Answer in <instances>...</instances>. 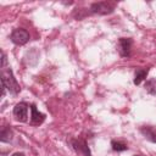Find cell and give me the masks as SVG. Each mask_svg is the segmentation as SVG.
Masks as SVG:
<instances>
[{"mask_svg": "<svg viewBox=\"0 0 156 156\" xmlns=\"http://www.w3.org/2000/svg\"><path fill=\"white\" fill-rule=\"evenodd\" d=\"M1 83L12 94H18L20 90H21L20 84L17 83V80H16V78H15V76H13V73H12V71L10 68L5 69L2 72V74H1Z\"/></svg>", "mask_w": 156, "mask_h": 156, "instance_id": "1", "label": "cell"}, {"mask_svg": "<svg viewBox=\"0 0 156 156\" xmlns=\"http://www.w3.org/2000/svg\"><path fill=\"white\" fill-rule=\"evenodd\" d=\"M11 40L16 45H24L29 40V33L23 28H17L11 34Z\"/></svg>", "mask_w": 156, "mask_h": 156, "instance_id": "2", "label": "cell"}, {"mask_svg": "<svg viewBox=\"0 0 156 156\" xmlns=\"http://www.w3.org/2000/svg\"><path fill=\"white\" fill-rule=\"evenodd\" d=\"M93 13H99V15H107L113 11V6L108 2H94L90 7Z\"/></svg>", "mask_w": 156, "mask_h": 156, "instance_id": "3", "label": "cell"}, {"mask_svg": "<svg viewBox=\"0 0 156 156\" xmlns=\"http://www.w3.org/2000/svg\"><path fill=\"white\" fill-rule=\"evenodd\" d=\"M13 115H15L16 119H18L21 122H26L27 117H28V105L26 102L17 104L13 108Z\"/></svg>", "mask_w": 156, "mask_h": 156, "instance_id": "4", "label": "cell"}, {"mask_svg": "<svg viewBox=\"0 0 156 156\" xmlns=\"http://www.w3.org/2000/svg\"><path fill=\"white\" fill-rule=\"evenodd\" d=\"M118 48L119 52L122 56H129L130 55V49H132V39L129 38H121L118 41Z\"/></svg>", "mask_w": 156, "mask_h": 156, "instance_id": "5", "label": "cell"}, {"mask_svg": "<svg viewBox=\"0 0 156 156\" xmlns=\"http://www.w3.org/2000/svg\"><path fill=\"white\" fill-rule=\"evenodd\" d=\"M72 145H73V147H74L78 152H80L83 156H90V150H89V147H88L85 140H83V139L72 140Z\"/></svg>", "mask_w": 156, "mask_h": 156, "instance_id": "6", "label": "cell"}, {"mask_svg": "<svg viewBox=\"0 0 156 156\" xmlns=\"http://www.w3.org/2000/svg\"><path fill=\"white\" fill-rule=\"evenodd\" d=\"M30 111H32V118H30V124H33V126H39L40 123H43L44 122V119H45V116L43 115V113H40L38 110H37V107H35V105L34 104H32L30 105Z\"/></svg>", "mask_w": 156, "mask_h": 156, "instance_id": "7", "label": "cell"}, {"mask_svg": "<svg viewBox=\"0 0 156 156\" xmlns=\"http://www.w3.org/2000/svg\"><path fill=\"white\" fill-rule=\"evenodd\" d=\"M140 132L143 133V135L146 139H149L152 143H156V130L155 129H152L151 127H144L140 129Z\"/></svg>", "mask_w": 156, "mask_h": 156, "instance_id": "8", "label": "cell"}, {"mask_svg": "<svg viewBox=\"0 0 156 156\" xmlns=\"http://www.w3.org/2000/svg\"><path fill=\"white\" fill-rule=\"evenodd\" d=\"M146 74H147V69H136L135 72V77H134V84H140L145 78H146Z\"/></svg>", "mask_w": 156, "mask_h": 156, "instance_id": "9", "label": "cell"}, {"mask_svg": "<svg viewBox=\"0 0 156 156\" xmlns=\"http://www.w3.org/2000/svg\"><path fill=\"white\" fill-rule=\"evenodd\" d=\"M11 139H12V132H11V129L7 128V127L2 128V129H1V133H0V140H1L2 143H7V141H10Z\"/></svg>", "mask_w": 156, "mask_h": 156, "instance_id": "10", "label": "cell"}, {"mask_svg": "<svg viewBox=\"0 0 156 156\" xmlns=\"http://www.w3.org/2000/svg\"><path fill=\"white\" fill-rule=\"evenodd\" d=\"M111 145H112V149L115 150V151H124V150H127L128 147H127V145L126 144H123V143H121V141H112L111 143Z\"/></svg>", "mask_w": 156, "mask_h": 156, "instance_id": "11", "label": "cell"}, {"mask_svg": "<svg viewBox=\"0 0 156 156\" xmlns=\"http://www.w3.org/2000/svg\"><path fill=\"white\" fill-rule=\"evenodd\" d=\"M6 66V55L4 51H1V68H4Z\"/></svg>", "mask_w": 156, "mask_h": 156, "instance_id": "12", "label": "cell"}, {"mask_svg": "<svg viewBox=\"0 0 156 156\" xmlns=\"http://www.w3.org/2000/svg\"><path fill=\"white\" fill-rule=\"evenodd\" d=\"M12 156H24V154H22V152H16V154H13Z\"/></svg>", "mask_w": 156, "mask_h": 156, "instance_id": "13", "label": "cell"}]
</instances>
